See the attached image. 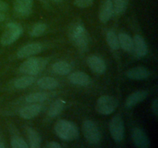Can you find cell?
Instances as JSON below:
<instances>
[{
    "instance_id": "3957f363",
    "label": "cell",
    "mask_w": 158,
    "mask_h": 148,
    "mask_svg": "<svg viewBox=\"0 0 158 148\" xmlns=\"http://www.w3.org/2000/svg\"><path fill=\"white\" fill-rule=\"evenodd\" d=\"M47 64L44 58L40 57H29L19 66L20 72L26 75L34 76L43 70Z\"/></svg>"
},
{
    "instance_id": "9a60e30c",
    "label": "cell",
    "mask_w": 158,
    "mask_h": 148,
    "mask_svg": "<svg viewBox=\"0 0 158 148\" xmlns=\"http://www.w3.org/2000/svg\"><path fill=\"white\" fill-rule=\"evenodd\" d=\"M148 97V92L146 90H137L130 94L125 101L127 108H132L138 103H141Z\"/></svg>"
},
{
    "instance_id": "9c48e42d",
    "label": "cell",
    "mask_w": 158,
    "mask_h": 148,
    "mask_svg": "<svg viewBox=\"0 0 158 148\" xmlns=\"http://www.w3.org/2000/svg\"><path fill=\"white\" fill-rule=\"evenodd\" d=\"M133 143L136 146L140 148H148L151 146V141L146 133L139 127L133 129L131 133Z\"/></svg>"
},
{
    "instance_id": "6da1fadb",
    "label": "cell",
    "mask_w": 158,
    "mask_h": 148,
    "mask_svg": "<svg viewBox=\"0 0 158 148\" xmlns=\"http://www.w3.org/2000/svg\"><path fill=\"white\" fill-rule=\"evenodd\" d=\"M69 36L74 46L80 50L85 51L89 45V34L84 25L80 22L71 25Z\"/></svg>"
},
{
    "instance_id": "4dcf8cb0",
    "label": "cell",
    "mask_w": 158,
    "mask_h": 148,
    "mask_svg": "<svg viewBox=\"0 0 158 148\" xmlns=\"http://www.w3.org/2000/svg\"><path fill=\"white\" fill-rule=\"evenodd\" d=\"M8 10H9V4L2 0H0V11L3 12Z\"/></svg>"
},
{
    "instance_id": "277c9868",
    "label": "cell",
    "mask_w": 158,
    "mask_h": 148,
    "mask_svg": "<svg viewBox=\"0 0 158 148\" xmlns=\"http://www.w3.org/2000/svg\"><path fill=\"white\" fill-rule=\"evenodd\" d=\"M82 131L89 144L97 146L101 141V133L95 122L90 120H85L82 125Z\"/></svg>"
},
{
    "instance_id": "f1b7e54d",
    "label": "cell",
    "mask_w": 158,
    "mask_h": 148,
    "mask_svg": "<svg viewBox=\"0 0 158 148\" xmlns=\"http://www.w3.org/2000/svg\"><path fill=\"white\" fill-rule=\"evenodd\" d=\"M94 0H74V5L80 9H85L93 4Z\"/></svg>"
},
{
    "instance_id": "d6986e66",
    "label": "cell",
    "mask_w": 158,
    "mask_h": 148,
    "mask_svg": "<svg viewBox=\"0 0 158 148\" xmlns=\"http://www.w3.org/2000/svg\"><path fill=\"white\" fill-rule=\"evenodd\" d=\"M118 39L119 43H120V47L123 51L127 52H133L134 49V40L133 38L130 35L125 32H120L119 33Z\"/></svg>"
},
{
    "instance_id": "1f68e13d",
    "label": "cell",
    "mask_w": 158,
    "mask_h": 148,
    "mask_svg": "<svg viewBox=\"0 0 158 148\" xmlns=\"http://www.w3.org/2000/svg\"><path fill=\"white\" fill-rule=\"evenodd\" d=\"M46 146H47V147H49V148H60L62 146H61V144H60V143H57V142L51 141V142H49L47 145H46Z\"/></svg>"
},
{
    "instance_id": "83f0119b",
    "label": "cell",
    "mask_w": 158,
    "mask_h": 148,
    "mask_svg": "<svg viewBox=\"0 0 158 148\" xmlns=\"http://www.w3.org/2000/svg\"><path fill=\"white\" fill-rule=\"evenodd\" d=\"M11 146L13 148H28L29 144L22 137H14L11 139Z\"/></svg>"
},
{
    "instance_id": "ba28073f",
    "label": "cell",
    "mask_w": 158,
    "mask_h": 148,
    "mask_svg": "<svg viewBox=\"0 0 158 148\" xmlns=\"http://www.w3.org/2000/svg\"><path fill=\"white\" fill-rule=\"evenodd\" d=\"M43 49V45L39 43H32L25 45L19 49L17 52V57L19 59H24L32 57L40 53Z\"/></svg>"
},
{
    "instance_id": "603a6c76",
    "label": "cell",
    "mask_w": 158,
    "mask_h": 148,
    "mask_svg": "<svg viewBox=\"0 0 158 148\" xmlns=\"http://www.w3.org/2000/svg\"><path fill=\"white\" fill-rule=\"evenodd\" d=\"M35 82V77L31 75H26L16 79L14 81V86L18 89H26Z\"/></svg>"
},
{
    "instance_id": "8fae6325",
    "label": "cell",
    "mask_w": 158,
    "mask_h": 148,
    "mask_svg": "<svg viewBox=\"0 0 158 148\" xmlns=\"http://www.w3.org/2000/svg\"><path fill=\"white\" fill-rule=\"evenodd\" d=\"M86 63L89 69L97 74H103L106 70V65L100 57L91 55L86 59Z\"/></svg>"
},
{
    "instance_id": "7c38bea8",
    "label": "cell",
    "mask_w": 158,
    "mask_h": 148,
    "mask_svg": "<svg viewBox=\"0 0 158 148\" xmlns=\"http://www.w3.org/2000/svg\"><path fill=\"white\" fill-rule=\"evenodd\" d=\"M42 110V106L40 103H31L30 105L21 108L19 110V116L25 120H30L37 117Z\"/></svg>"
},
{
    "instance_id": "e575fe53",
    "label": "cell",
    "mask_w": 158,
    "mask_h": 148,
    "mask_svg": "<svg viewBox=\"0 0 158 148\" xmlns=\"http://www.w3.org/2000/svg\"><path fill=\"white\" fill-rule=\"evenodd\" d=\"M51 1L54 2H63V0H51Z\"/></svg>"
},
{
    "instance_id": "8992f818",
    "label": "cell",
    "mask_w": 158,
    "mask_h": 148,
    "mask_svg": "<svg viewBox=\"0 0 158 148\" xmlns=\"http://www.w3.org/2000/svg\"><path fill=\"white\" fill-rule=\"evenodd\" d=\"M118 106V100L112 96L103 95L97 100L96 109L102 115H109L114 113Z\"/></svg>"
},
{
    "instance_id": "e0dca14e",
    "label": "cell",
    "mask_w": 158,
    "mask_h": 148,
    "mask_svg": "<svg viewBox=\"0 0 158 148\" xmlns=\"http://www.w3.org/2000/svg\"><path fill=\"white\" fill-rule=\"evenodd\" d=\"M114 6L112 0H105L101 5L99 12V19L101 23H106L114 15Z\"/></svg>"
},
{
    "instance_id": "52a82bcc",
    "label": "cell",
    "mask_w": 158,
    "mask_h": 148,
    "mask_svg": "<svg viewBox=\"0 0 158 148\" xmlns=\"http://www.w3.org/2000/svg\"><path fill=\"white\" fill-rule=\"evenodd\" d=\"M109 130L110 135L114 141L120 143L124 138L125 127L124 122L121 115L117 114L111 119L109 124Z\"/></svg>"
},
{
    "instance_id": "30bf717a",
    "label": "cell",
    "mask_w": 158,
    "mask_h": 148,
    "mask_svg": "<svg viewBox=\"0 0 158 148\" xmlns=\"http://www.w3.org/2000/svg\"><path fill=\"white\" fill-rule=\"evenodd\" d=\"M32 7L33 0H15L14 2V11L19 16H29L32 13Z\"/></svg>"
},
{
    "instance_id": "d6a6232c",
    "label": "cell",
    "mask_w": 158,
    "mask_h": 148,
    "mask_svg": "<svg viewBox=\"0 0 158 148\" xmlns=\"http://www.w3.org/2000/svg\"><path fill=\"white\" fill-rule=\"evenodd\" d=\"M5 19H6V15H4L2 12L0 11V22H3Z\"/></svg>"
},
{
    "instance_id": "5bb4252c",
    "label": "cell",
    "mask_w": 158,
    "mask_h": 148,
    "mask_svg": "<svg viewBox=\"0 0 158 148\" xmlns=\"http://www.w3.org/2000/svg\"><path fill=\"white\" fill-rule=\"evenodd\" d=\"M134 40V49L136 56L139 58H142L148 55V48L146 42L143 36L140 35H135L133 38Z\"/></svg>"
},
{
    "instance_id": "4fadbf2b",
    "label": "cell",
    "mask_w": 158,
    "mask_h": 148,
    "mask_svg": "<svg viewBox=\"0 0 158 148\" xmlns=\"http://www.w3.org/2000/svg\"><path fill=\"white\" fill-rule=\"evenodd\" d=\"M68 80L72 84L81 86H88L91 83V78L89 76L86 72H80V71L73 72L69 74Z\"/></svg>"
},
{
    "instance_id": "7402d4cb",
    "label": "cell",
    "mask_w": 158,
    "mask_h": 148,
    "mask_svg": "<svg viewBox=\"0 0 158 148\" xmlns=\"http://www.w3.org/2000/svg\"><path fill=\"white\" fill-rule=\"evenodd\" d=\"M65 104H66V102L62 99H58V100H55L49 108V110H48L49 117L51 118H53V117L60 115L63 109H64Z\"/></svg>"
},
{
    "instance_id": "44dd1931",
    "label": "cell",
    "mask_w": 158,
    "mask_h": 148,
    "mask_svg": "<svg viewBox=\"0 0 158 148\" xmlns=\"http://www.w3.org/2000/svg\"><path fill=\"white\" fill-rule=\"evenodd\" d=\"M37 85L43 89H53L58 87L59 83L56 79L50 76H44L37 80Z\"/></svg>"
},
{
    "instance_id": "4316f807",
    "label": "cell",
    "mask_w": 158,
    "mask_h": 148,
    "mask_svg": "<svg viewBox=\"0 0 158 148\" xmlns=\"http://www.w3.org/2000/svg\"><path fill=\"white\" fill-rule=\"evenodd\" d=\"M46 30V25L43 23H37L32 26L29 31V35L32 37H37L43 35Z\"/></svg>"
},
{
    "instance_id": "5b68a950",
    "label": "cell",
    "mask_w": 158,
    "mask_h": 148,
    "mask_svg": "<svg viewBox=\"0 0 158 148\" xmlns=\"http://www.w3.org/2000/svg\"><path fill=\"white\" fill-rule=\"evenodd\" d=\"M23 32V27L20 24L16 23H8L0 39V43L2 46H9L19 39Z\"/></svg>"
},
{
    "instance_id": "ac0fdd59",
    "label": "cell",
    "mask_w": 158,
    "mask_h": 148,
    "mask_svg": "<svg viewBox=\"0 0 158 148\" xmlns=\"http://www.w3.org/2000/svg\"><path fill=\"white\" fill-rule=\"evenodd\" d=\"M28 140H29V146L30 148H39L41 145L42 138L40 134L33 128L30 126L26 127Z\"/></svg>"
},
{
    "instance_id": "7a4b0ae2",
    "label": "cell",
    "mask_w": 158,
    "mask_h": 148,
    "mask_svg": "<svg viewBox=\"0 0 158 148\" xmlns=\"http://www.w3.org/2000/svg\"><path fill=\"white\" fill-rule=\"evenodd\" d=\"M54 130L60 139L66 141H73L80 137V131L77 125L69 120H59L54 126Z\"/></svg>"
},
{
    "instance_id": "2e32d148",
    "label": "cell",
    "mask_w": 158,
    "mask_h": 148,
    "mask_svg": "<svg viewBox=\"0 0 158 148\" xmlns=\"http://www.w3.org/2000/svg\"><path fill=\"white\" fill-rule=\"evenodd\" d=\"M150 71L144 66H136L127 71L126 76L127 78L134 80H142L148 79L150 76Z\"/></svg>"
},
{
    "instance_id": "836d02e7",
    "label": "cell",
    "mask_w": 158,
    "mask_h": 148,
    "mask_svg": "<svg viewBox=\"0 0 158 148\" xmlns=\"http://www.w3.org/2000/svg\"><path fill=\"white\" fill-rule=\"evenodd\" d=\"M5 146H5L4 143H3L2 141H0V148H4Z\"/></svg>"
},
{
    "instance_id": "d4e9b609",
    "label": "cell",
    "mask_w": 158,
    "mask_h": 148,
    "mask_svg": "<svg viewBox=\"0 0 158 148\" xmlns=\"http://www.w3.org/2000/svg\"><path fill=\"white\" fill-rule=\"evenodd\" d=\"M106 43L108 46L113 50H117L120 48V43H119L118 35L114 32V31H109L107 32L106 35Z\"/></svg>"
},
{
    "instance_id": "ffe728a7",
    "label": "cell",
    "mask_w": 158,
    "mask_h": 148,
    "mask_svg": "<svg viewBox=\"0 0 158 148\" xmlns=\"http://www.w3.org/2000/svg\"><path fill=\"white\" fill-rule=\"evenodd\" d=\"M52 69L55 73L58 74V75L64 76L67 75L71 72L72 66L68 62L60 60V61H57L52 64Z\"/></svg>"
},
{
    "instance_id": "f546056e",
    "label": "cell",
    "mask_w": 158,
    "mask_h": 148,
    "mask_svg": "<svg viewBox=\"0 0 158 148\" xmlns=\"http://www.w3.org/2000/svg\"><path fill=\"white\" fill-rule=\"evenodd\" d=\"M151 109H152V112L154 113V115L156 117H157L158 115V101L157 99H154L152 102V104H151Z\"/></svg>"
},
{
    "instance_id": "484cf974",
    "label": "cell",
    "mask_w": 158,
    "mask_h": 148,
    "mask_svg": "<svg viewBox=\"0 0 158 148\" xmlns=\"http://www.w3.org/2000/svg\"><path fill=\"white\" fill-rule=\"evenodd\" d=\"M128 2L129 0H114L113 2L114 13H115L116 15H121L122 13H123L127 8Z\"/></svg>"
},
{
    "instance_id": "cb8c5ba5",
    "label": "cell",
    "mask_w": 158,
    "mask_h": 148,
    "mask_svg": "<svg viewBox=\"0 0 158 148\" xmlns=\"http://www.w3.org/2000/svg\"><path fill=\"white\" fill-rule=\"evenodd\" d=\"M48 95L46 92H32L26 97V102L28 103H40L46 101Z\"/></svg>"
}]
</instances>
